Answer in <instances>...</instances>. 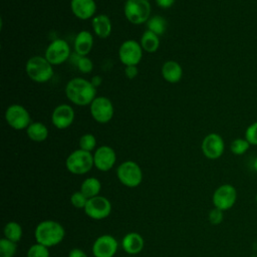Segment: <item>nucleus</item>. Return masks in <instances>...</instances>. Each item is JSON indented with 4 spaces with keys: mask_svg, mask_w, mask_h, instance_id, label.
Masks as SVG:
<instances>
[{
    "mask_svg": "<svg viewBox=\"0 0 257 257\" xmlns=\"http://www.w3.org/2000/svg\"><path fill=\"white\" fill-rule=\"evenodd\" d=\"M78 145H79V149L86 152H91L96 147V139L91 134H84L83 136L80 137Z\"/></svg>",
    "mask_w": 257,
    "mask_h": 257,
    "instance_id": "c85d7f7f",
    "label": "nucleus"
},
{
    "mask_svg": "<svg viewBox=\"0 0 257 257\" xmlns=\"http://www.w3.org/2000/svg\"><path fill=\"white\" fill-rule=\"evenodd\" d=\"M49 248L41 245L39 243H35L29 247L26 257H49Z\"/></svg>",
    "mask_w": 257,
    "mask_h": 257,
    "instance_id": "c756f323",
    "label": "nucleus"
},
{
    "mask_svg": "<svg viewBox=\"0 0 257 257\" xmlns=\"http://www.w3.org/2000/svg\"><path fill=\"white\" fill-rule=\"evenodd\" d=\"M112 207L110 201L103 196H96L88 199L83 211L85 215L92 220H103L111 213Z\"/></svg>",
    "mask_w": 257,
    "mask_h": 257,
    "instance_id": "0eeeda50",
    "label": "nucleus"
},
{
    "mask_svg": "<svg viewBox=\"0 0 257 257\" xmlns=\"http://www.w3.org/2000/svg\"><path fill=\"white\" fill-rule=\"evenodd\" d=\"M203 155L209 160H217L222 157L225 151V143L223 138L216 134L211 133L207 135L201 145Z\"/></svg>",
    "mask_w": 257,
    "mask_h": 257,
    "instance_id": "ddd939ff",
    "label": "nucleus"
},
{
    "mask_svg": "<svg viewBox=\"0 0 257 257\" xmlns=\"http://www.w3.org/2000/svg\"><path fill=\"white\" fill-rule=\"evenodd\" d=\"M123 12L131 23L143 24L150 19L151 4L149 0H126Z\"/></svg>",
    "mask_w": 257,
    "mask_h": 257,
    "instance_id": "39448f33",
    "label": "nucleus"
},
{
    "mask_svg": "<svg viewBox=\"0 0 257 257\" xmlns=\"http://www.w3.org/2000/svg\"><path fill=\"white\" fill-rule=\"evenodd\" d=\"M77 68L82 73H89L93 68V63L87 56H79L76 61Z\"/></svg>",
    "mask_w": 257,
    "mask_h": 257,
    "instance_id": "2f4dec72",
    "label": "nucleus"
},
{
    "mask_svg": "<svg viewBox=\"0 0 257 257\" xmlns=\"http://www.w3.org/2000/svg\"><path fill=\"white\" fill-rule=\"evenodd\" d=\"M224 219V211L218 209V208H213L208 215V220L212 225H220L223 222Z\"/></svg>",
    "mask_w": 257,
    "mask_h": 257,
    "instance_id": "72a5a7b5",
    "label": "nucleus"
},
{
    "mask_svg": "<svg viewBox=\"0 0 257 257\" xmlns=\"http://www.w3.org/2000/svg\"><path fill=\"white\" fill-rule=\"evenodd\" d=\"M147 25L149 28L148 30L154 32L155 34H157L159 36L162 35L167 29V21L163 16H160V15H155V16L151 17L148 20Z\"/></svg>",
    "mask_w": 257,
    "mask_h": 257,
    "instance_id": "a878e982",
    "label": "nucleus"
},
{
    "mask_svg": "<svg viewBox=\"0 0 257 257\" xmlns=\"http://www.w3.org/2000/svg\"><path fill=\"white\" fill-rule=\"evenodd\" d=\"M141 46L143 50H145L146 52H149V53L156 52L160 46L159 35L155 34L150 30L145 31L141 38Z\"/></svg>",
    "mask_w": 257,
    "mask_h": 257,
    "instance_id": "b1692460",
    "label": "nucleus"
},
{
    "mask_svg": "<svg viewBox=\"0 0 257 257\" xmlns=\"http://www.w3.org/2000/svg\"><path fill=\"white\" fill-rule=\"evenodd\" d=\"M26 133L28 138L36 143L44 142L48 138V128L40 121L31 122L26 128Z\"/></svg>",
    "mask_w": 257,
    "mask_h": 257,
    "instance_id": "4be33fe9",
    "label": "nucleus"
},
{
    "mask_svg": "<svg viewBox=\"0 0 257 257\" xmlns=\"http://www.w3.org/2000/svg\"><path fill=\"white\" fill-rule=\"evenodd\" d=\"M5 119L12 128L17 131L27 128L31 123L29 112L20 104H12L8 106L5 111Z\"/></svg>",
    "mask_w": 257,
    "mask_h": 257,
    "instance_id": "1a4fd4ad",
    "label": "nucleus"
},
{
    "mask_svg": "<svg viewBox=\"0 0 257 257\" xmlns=\"http://www.w3.org/2000/svg\"><path fill=\"white\" fill-rule=\"evenodd\" d=\"M3 233H4L5 238L17 243L22 238L23 229L19 223L15 222V221H10L4 226Z\"/></svg>",
    "mask_w": 257,
    "mask_h": 257,
    "instance_id": "393cba45",
    "label": "nucleus"
},
{
    "mask_svg": "<svg viewBox=\"0 0 257 257\" xmlns=\"http://www.w3.org/2000/svg\"><path fill=\"white\" fill-rule=\"evenodd\" d=\"M245 139L251 146H257V121L252 122L246 128Z\"/></svg>",
    "mask_w": 257,
    "mask_h": 257,
    "instance_id": "473e14b6",
    "label": "nucleus"
},
{
    "mask_svg": "<svg viewBox=\"0 0 257 257\" xmlns=\"http://www.w3.org/2000/svg\"><path fill=\"white\" fill-rule=\"evenodd\" d=\"M26 73L28 77L38 83L50 80L53 76L52 64L42 56H32L26 62Z\"/></svg>",
    "mask_w": 257,
    "mask_h": 257,
    "instance_id": "7ed1b4c3",
    "label": "nucleus"
},
{
    "mask_svg": "<svg viewBox=\"0 0 257 257\" xmlns=\"http://www.w3.org/2000/svg\"><path fill=\"white\" fill-rule=\"evenodd\" d=\"M90 82H91V84H92L94 87H97V86H99V85L101 84L102 78H101V76H99V75H95V76H93V77L91 78Z\"/></svg>",
    "mask_w": 257,
    "mask_h": 257,
    "instance_id": "4c0bfd02",
    "label": "nucleus"
},
{
    "mask_svg": "<svg viewBox=\"0 0 257 257\" xmlns=\"http://www.w3.org/2000/svg\"><path fill=\"white\" fill-rule=\"evenodd\" d=\"M144 247L145 240L140 233L130 232L126 233L121 239V248L126 254L131 256L137 255L142 252Z\"/></svg>",
    "mask_w": 257,
    "mask_h": 257,
    "instance_id": "a211bd4d",
    "label": "nucleus"
},
{
    "mask_svg": "<svg viewBox=\"0 0 257 257\" xmlns=\"http://www.w3.org/2000/svg\"><path fill=\"white\" fill-rule=\"evenodd\" d=\"M70 56L69 44L63 39L53 40L45 50V58L52 65H59L65 62Z\"/></svg>",
    "mask_w": 257,
    "mask_h": 257,
    "instance_id": "f8f14e48",
    "label": "nucleus"
},
{
    "mask_svg": "<svg viewBox=\"0 0 257 257\" xmlns=\"http://www.w3.org/2000/svg\"><path fill=\"white\" fill-rule=\"evenodd\" d=\"M92 28L99 38H107L111 33V21L107 15L99 14L92 18Z\"/></svg>",
    "mask_w": 257,
    "mask_h": 257,
    "instance_id": "412c9836",
    "label": "nucleus"
},
{
    "mask_svg": "<svg viewBox=\"0 0 257 257\" xmlns=\"http://www.w3.org/2000/svg\"><path fill=\"white\" fill-rule=\"evenodd\" d=\"M113 105L109 98L96 96L90 103V114L99 123L108 122L113 116Z\"/></svg>",
    "mask_w": 257,
    "mask_h": 257,
    "instance_id": "9d476101",
    "label": "nucleus"
},
{
    "mask_svg": "<svg viewBox=\"0 0 257 257\" xmlns=\"http://www.w3.org/2000/svg\"><path fill=\"white\" fill-rule=\"evenodd\" d=\"M74 120V110L66 103L57 105L51 114L52 124L58 130H65L69 127Z\"/></svg>",
    "mask_w": 257,
    "mask_h": 257,
    "instance_id": "dca6fc26",
    "label": "nucleus"
},
{
    "mask_svg": "<svg viewBox=\"0 0 257 257\" xmlns=\"http://www.w3.org/2000/svg\"><path fill=\"white\" fill-rule=\"evenodd\" d=\"M118 181L127 188H136L143 181V171L134 161H124L116 169Z\"/></svg>",
    "mask_w": 257,
    "mask_h": 257,
    "instance_id": "423d86ee",
    "label": "nucleus"
},
{
    "mask_svg": "<svg viewBox=\"0 0 257 257\" xmlns=\"http://www.w3.org/2000/svg\"><path fill=\"white\" fill-rule=\"evenodd\" d=\"M162 75L166 81L177 83L183 76L182 66L175 60H168L162 67Z\"/></svg>",
    "mask_w": 257,
    "mask_h": 257,
    "instance_id": "aec40b11",
    "label": "nucleus"
},
{
    "mask_svg": "<svg viewBox=\"0 0 257 257\" xmlns=\"http://www.w3.org/2000/svg\"><path fill=\"white\" fill-rule=\"evenodd\" d=\"M88 199L80 192L76 191L70 196V203L76 209H84Z\"/></svg>",
    "mask_w": 257,
    "mask_h": 257,
    "instance_id": "7c9ffc66",
    "label": "nucleus"
},
{
    "mask_svg": "<svg viewBox=\"0 0 257 257\" xmlns=\"http://www.w3.org/2000/svg\"><path fill=\"white\" fill-rule=\"evenodd\" d=\"M250 144L246 141V139H242V138H238L235 139L231 145H230V151L232 152L233 155L235 156H242L244 155L250 148Z\"/></svg>",
    "mask_w": 257,
    "mask_h": 257,
    "instance_id": "cd10ccee",
    "label": "nucleus"
},
{
    "mask_svg": "<svg viewBox=\"0 0 257 257\" xmlns=\"http://www.w3.org/2000/svg\"><path fill=\"white\" fill-rule=\"evenodd\" d=\"M130 257H134V256H130Z\"/></svg>",
    "mask_w": 257,
    "mask_h": 257,
    "instance_id": "a19ab883",
    "label": "nucleus"
},
{
    "mask_svg": "<svg viewBox=\"0 0 257 257\" xmlns=\"http://www.w3.org/2000/svg\"><path fill=\"white\" fill-rule=\"evenodd\" d=\"M65 166L67 171L73 175H84L94 166L93 155L81 149L75 150L66 158Z\"/></svg>",
    "mask_w": 257,
    "mask_h": 257,
    "instance_id": "20e7f679",
    "label": "nucleus"
},
{
    "mask_svg": "<svg viewBox=\"0 0 257 257\" xmlns=\"http://www.w3.org/2000/svg\"><path fill=\"white\" fill-rule=\"evenodd\" d=\"M176 0H156V3L158 4V6H160L161 8H170L174 5Z\"/></svg>",
    "mask_w": 257,
    "mask_h": 257,
    "instance_id": "e433bc0d",
    "label": "nucleus"
},
{
    "mask_svg": "<svg viewBox=\"0 0 257 257\" xmlns=\"http://www.w3.org/2000/svg\"><path fill=\"white\" fill-rule=\"evenodd\" d=\"M101 190V183L94 177H88L80 185V192L87 198H93L99 195Z\"/></svg>",
    "mask_w": 257,
    "mask_h": 257,
    "instance_id": "5701e85b",
    "label": "nucleus"
},
{
    "mask_svg": "<svg viewBox=\"0 0 257 257\" xmlns=\"http://www.w3.org/2000/svg\"><path fill=\"white\" fill-rule=\"evenodd\" d=\"M116 161L114 150L109 146L98 147L93 154L94 167L100 172H107L112 169Z\"/></svg>",
    "mask_w": 257,
    "mask_h": 257,
    "instance_id": "2eb2a0df",
    "label": "nucleus"
},
{
    "mask_svg": "<svg viewBox=\"0 0 257 257\" xmlns=\"http://www.w3.org/2000/svg\"><path fill=\"white\" fill-rule=\"evenodd\" d=\"M93 45V37L90 32L82 30L77 33L74 39V50L78 56H86Z\"/></svg>",
    "mask_w": 257,
    "mask_h": 257,
    "instance_id": "6ab92c4d",
    "label": "nucleus"
},
{
    "mask_svg": "<svg viewBox=\"0 0 257 257\" xmlns=\"http://www.w3.org/2000/svg\"><path fill=\"white\" fill-rule=\"evenodd\" d=\"M68 257H88L86 253L80 248H72L68 252Z\"/></svg>",
    "mask_w": 257,
    "mask_h": 257,
    "instance_id": "c9c22d12",
    "label": "nucleus"
},
{
    "mask_svg": "<svg viewBox=\"0 0 257 257\" xmlns=\"http://www.w3.org/2000/svg\"><path fill=\"white\" fill-rule=\"evenodd\" d=\"M67 98L74 104L84 106L90 104L96 97V87L90 81L81 77L70 79L65 86Z\"/></svg>",
    "mask_w": 257,
    "mask_h": 257,
    "instance_id": "f257e3e1",
    "label": "nucleus"
},
{
    "mask_svg": "<svg viewBox=\"0 0 257 257\" xmlns=\"http://www.w3.org/2000/svg\"><path fill=\"white\" fill-rule=\"evenodd\" d=\"M124 75L128 79H133L138 75V68L137 65H128L124 68Z\"/></svg>",
    "mask_w": 257,
    "mask_h": 257,
    "instance_id": "f704fd0d",
    "label": "nucleus"
},
{
    "mask_svg": "<svg viewBox=\"0 0 257 257\" xmlns=\"http://www.w3.org/2000/svg\"><path fill=\"white\" fill-rule=\"evenodd\" d=\"M117 249V240L109 234H103L94 240L91 251L93 257H113Z\"/></svg>",
    "mask_w": 257,
    "mask_h": 257,
    "instance_id": "4468645a",
    "label": "nucleus"
},
{
    "mask_svg": "<svg viewBox=\"0 0 257 257\" xmlns=\"http://www.w3.org/2000/svg\"><path fill=\"white\" fill-rule=\"evenodd\" d=\"M70 9L78 19L87 20L94 15L96 4L94 0H71Z\"/></svg>",
    "mask_w": 257,
    "mask_h": 257,
    "instance_id": "f3484780",
    "label": "nucleus"
},
{
    "mask_svg": "<svg viewBox=\"0 0 257 257\" xmlns=\"http://www.w3.org/2000/svg\"><path fill=\"white\" fill-rule=\"evenodd\" d=\"M17 251V244L7 238L0 240V257H14Z\"/></svg>",
    "mask_w": 257,
    "mask_h": 257,
    "instance_id": "bb28decb",
    "label": "nucleus"
},
{
    "mask_svg": "<svg viewBox=\"0 0 257 257\" xmlns=\"http://www.w3.org/2000/svg\"><path fill=\"white\" fill-rule=\"evenodd\" d=\"M255 201H256V204H257V193H256V196H255Z\"/></svg>",
    "mask_w": 257,
    "mask_h": 257,
    "instance_id": "ea45409f",
    "label": "nucleus"
},
{
    "mask_svg": "<svg viewBox=\"0 0 257 257\" xmlns=\"http://www.w3.org/2000/svg\"><path fill=\"white\" fill-rule=\"evenodd\" d=\"M253 170L255 171V172H257V157L254 159V161H253Z\"/></svg>",
    "mask_w": 257,
    "mask_h": 257,
    "instance_id": "58836bf2",
    "label": "nucleus"
},
{
    "mask_svg": "<svg viewBox=\"0 0 257 257\" xmlns=\"http://www.w3.org/2000/svg\"><path fill=\"white\" fill-rule=\"evenodd\" d=\"M237 201V190L231 184H223L219 186L213 193L212 202L215 208L222 211L231 209Z\"/></svg>",
    "mask_w": 257,
    "mask_h": 257,
    "instance_id": "6e6552de",
    "label": "nucleus"
},
{
    "mask_svg": "<svg viewBox=\"0 0 257 257\" xmlns=\"http://www.w3.org/2000/svg\"><path fill=\"white\" fill-rule=\"evenodd\" d=\"M143 57V48L136 40L130 39L121 43L118 49V58L122 64L138 65Z\"/></svg>",
    "mask_w": 257,
    "mask_h": 257,
    "instance_id": "9b49d317",
    "label": "nucleus"
},
{
    "mask_svg": "<svg viewBox=\"0 0 257 257\" xmlns=\"http://www.w3.org/2000/svg\"><path fill=\"white\" fill-rule=\"evenodd\" d=\"M34 237L36 243L48 248L61 243L65 237L64 227L54 220H44L37 224Z\"/></svg>",
    "mask_w": 257,
    "mask_h": 257,
    "instance_id": "f03ea898",
    "label": "nucleus"
}]
</instances>
